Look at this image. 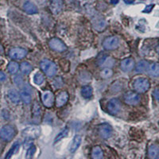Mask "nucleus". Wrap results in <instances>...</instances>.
<instances>
[{"label": "nucleus", "instance_id": "nucleus-1", "mask_svg": "<svg viewBox=\"0 0 159 159\" xmlns=\"http://www.w3.org/2000/svg\"><path fill=\"white\" fill-rule=\"evenodd\" d=\"M40 67L44 72V73L47 75L48 76H54L57 71V68L54 62L51 61L48 59L42 60L40 63Z\"/></svg>", "mask_w": 159, "mask_h": 159}, {"label": "nucleus", "instance_id": "nucleus-2", "mask_svg": "<svg viewBox=\"0 0 159 159\" xmlns=\"http://www.w3.org/2000/svg\"><path fill=\"white\" fill-rule=\"evenodd\" d=\"M133 87L135 89L136 92L139 93H144L149 90L150 87V83L147 78L139 77L134 80Z\"/></svg>", "mask_w": 159, "mask_h": 159}, {"label": "nucleus", "instance_id": "nucleus-3", "mask_svg": "<svg viewBox=\"0 0 159 159\" xmlns=\"http://www.w3.org/2000/svg\"><path fill=\"white\" fill-rule=\"evenodd\" d=\"M15 135V128L11 125H6L0 130V138L5 141H11Z\"/></svg>", "mask_w": 159, "mask_h": 159}, {"label": "nucleus", "instance_id": "nucleus-4", "mask_svg": "<svg viewBox=\"0 0 159 159\" xmlns=\"http://www.w3.org/2000/svg\"><path fill=\"white\" fill-rule=\"evenodd\" d=\"M119 46V40L117 37L111 36L108 37L103 41V47L107 50H113L116 49Z\"/></svg>", "mask_w": 159, "mask_h": 159}, {"label": "nucleus", "instance_id": "nucleus-5", "mask_svg": "<svg viewBox=\"0 0 159 159\" xmlns=\"http://www.w3.org/2000/svg\"><path fill=\"white\" fill-rule=\"evenodd\" d=\"M49 45L52 50L57 51V52H64L67 49L65 44L62 42L61 40L56 38L49 40Z\"/></svg>", "mask_w": 159, "mask_h": 159}, {"label": "nucleus", "instance_id": "nucleus-6", "mask_svg": "<svg viewBox=\"0 0 159 159\" xmlns=\"http://www.w3.org/2000/svg\"><path fill=\"white\" fill-rule=\"evenodd\" d=\"M107 107L109 113H111V115H116L119 113L121 109V103L119 101V99L114 98L108 102Z\"/></svg>", "mask_w": 159, "mask_h": 159}, {"label": "nucleus", "instance_id": "nucleus-7", "mask_svg": "<svg viewBox=\"0 0 159 159\" xmlns=\"http://www.w3.org/2000/svg\"><path fill=\"white\" fill-rule=\"evenodd\" d=\"M27 54V51L22 48L16 47L13 48L10 50L9 56L10 57L14 60H21L25 57Z\"/></svg>", "mask_w": 159, "mask_h": 159}, {"label": "nucleus", "instance_id": "nucleus-8", "mask_svg": "<svg viewBox=\"0 0 159 159\" xmlns=\"http://www.w3.org/2000/svg\"><path fill=\"white\" fill-rule=\"evenodd\" d=\"M140 101V97L137 93L134 92H128L124 95V102L127 104L131 105H137Z\"/></svg>", "mask_w": 159, "mask_h": 159}, {"label": "nucleus", "instance_id": "nucleus-9", "mask_svg": "<svg viewBox=\"0 0 159 159\" xmlns=\"http://www.w3.org/2000/svg\"><path fill=\"white\" fill-rule=\"evenodd\" d=\"M98 64L99 66L104 68H110L114 65V60L107 54H100L98 58Z\"/></svg>", "mask_w": 159, "mask_h": 159}, {"label": "nucleus", "instance_id": "nucleus-10", "mask_svg": "<svg viewBox=\"0 0 159 159\" xmlns=\"http://www.w3.org/2000/svg\"><path fill=\"white\" fill-rule=\"evenodd\" d=\"M42 100L44 106L48 108H50L53 105L54 102V98H53V94L49 91L44 92L42 95Z\"/></svg>", "mask_w": 159, "mask_h": 159}, {"label": "nucleus", "instance_id": "nucleus-11", "mask_svg": "<svg viewBox=\"0 0 159 159\" xmlns=\"http://www.w3.org/2000/svg\"><path fill=\"white\" fill-rule=\"evenodd\" d=\"M134 59H132V58H126L123 61H122L121 64H120V67H121L122 70L125 72H130L132 69H134Z\"/></svg>", "mask_w": 159, "mask_h": 159}, {"label": "nucleus", "instance_id": "nucleus-12", "mask_svg": "<svg viewBox=\"0 0 159 159\" xmlns=\"http://www.w3.org/2000/svg\"><path fill=\"white\" fill-rule=\"evenodd\" d=\"M99 133L103 139H107L111 136L112 128L108 124H102L99 128Z\"/></svg>", "mask_w": 159, "mask_h": 159}, {"label": "nucleus", "instance_id": "nucleus-13", "mask_svg": "<svg viewBox=\"0 0 159 159\" xmlns=\"http://www.w3.org/2000/svg\"><path fill=\"white\" fill-rule=\"evenodd\" d=\"M63 1L62 0H51L50 9L54 15H58L63 8Z\"/></svg>", "mask_w": 159, "mask_h": 159}, {"label": "nucleus", "instance_id": "nucleus-14", "mask_svg": "<svg viewBox=\"0 0 159 159\" xmlns=\"http://www.w3.org/2000/svg\"><path fill=\"white\" fill-rule=\"evenodd\" d=\"M33 113V119L34 120L35 123H39L40 119H41V116H42V109L41 106L38 102L35 101L33 105L32 109Z\"/></svg>", "mask_w": 159, "mask_h": 159}, {"label": "nucleus", "instance_id": "nucleus-15", "mask_svg": "<svg viewBox=\"0 0 159 159\" xmlns=\"http://www.w3.org/2000/svg\"><path fill=\"white\" fill-rule=\"evenodd\" d=\"M69 94H68L67 92H60L58 96H57V99H56V103H57V107H62L65 103H67L68 100H69Z\"/></svg>", "mask_w": 159, "mask_h": 159}, {"label": "nucleus", "instance_id": "nucleus-16", "mask_svg": "<svg viewBox=\"0 0 159 159\" xmlns=\"http://www.w3.org/2000/svg\"><path fill=\"white\" fill-rule=\"evenodd\" d=\"M23 9L25 12L27 14H30V15H34V14H37L38 12L36 5L31 2L30 1H26V2H24Z\"/></svg>", "mask_w": 159, "mask_h": 159}, {"label": "nucleus", "instance_id": "nucleus-17", "mask_svg": "<svg viewBox=\"0 0 159 159\" xmlns=\"http://www.w3.org/2000/svg\"><path fill=\"white\" fill-rule=\"evenodd\" d=\"M93 26L98 31H102L106 27V22L103 18H97L93 20Z\"/></svg>", "mask_w": 159, "mask_h": 159}, {"label": "nucleus", "instance_id": "nucleus-18", "mask_svg": "<svg viewBox=\"0 0 159 159\" xmlns=\"http://www.w3.org/2000/svg\"><path fill=\"white\" fill-rule=\"evenodd\" d=\"M81 140L82 139L80 135H76L73 138L72 142L71 143L70 147H69V151H70L71 153H73V152H75L78 148H79V147L80 146V144H81Z\"/></svg>", "mask_w": 159, "mask_h": 159}, {"label": "nucleus", "instance_id": "nucleus-19", "mask_svg": "<svg viewBox=\"0 0 159 159\" xmlns=\"http://www.w3.org/2000/svg\"><path fill=\"white\" fill-rule=\"evenodd\" d=\"M20 96L22 99V101L25 103V104H29L31 102V94L30 91L27 90L26 88H24L22 90L21 93H20Z\"/></svg>", "mask_w": 159, "mask_h": 159}, {"label": "nucleus", "instance_id": "nucleus-20", "mask_svg": "<svg viewBox=\"0 0 159 159\" xmlns=\"http://www.w3.org/2000/svg\"><path fill=\"white\" fill-rule=\"evenodd\" d=\"M149 67H150V65H149L148 62L147 61L143 60L137 64L135 67V71L137 72H145L148 70Z\"/></svg>", "mask_w": 159, "mask_h": 159}, {"label": "nucleus", "instance_id": "nucleus-21", "mask_svg": "<svg viewBox=\"0 0 159 159\" xmlns=\"http://www.w3.org/2000/svg\"><path fill=\"white\" fill-rule=\"evenodd\" d=\"M148 155L150 158L159 157V147L157 145H151L148 149Z\"/></svg>", "mask_w": 159, "mask_h": 159}, {"label": "nucleus", "instance_id": "nucleus-22", "mask_svg": "<svg viewBox=\"0 0 159 159\" xmlns=\"http://www.w3.org/2000/svg\"><path fill=\"white\" fill-rule=\"evenodd\" d=\"M92 157L95 159L102 158L103 157V153L102 149L98 147V146L93 147L92 150Z\"/></svg>", "mask_w": 159, "mask_h": 159}, {"label": "nucleus", "instance_id": "nucleus-23", "mask_svg": "<svg viewBox=\"0 0 159 159\" xmlns=\"http://www.w3.org/2000/svg\"><path fill=\"white\" fill-rule=\"evenodd\" d=\"M149 73L153 76H159V63H153L150 65L149 67Z\"/></svg>", "mask_w": 159, "mask_h": 159}, {"label": "nucleus", "instance_id": "nucleus-24", "mask_svg": "<svg viewBox=\"0 0 159 159\" xmlns=\"http://www.w3.org/2000/svg\"><path fill=\"white\" fill-rule=\"evenodd\" d=\"M25 135L27 137L34 139V138H37L40 134V130L38 128H34V127H30L25 130Z\"/></svg>", "mask_w": 159, "mask_h": 159}, {"label": "nucleus", "instance_id": "nucleus-25", "mask_svg": "<svg viewBox=\"0 0 159 159\" xmlns=\"http://www.w3.org/2000/svg\"><path fill=\"white\" fill-rule=\"evenodd\" d=\"M8 97L13 103H18L21 99V96L18 95V92L15 90H10L8 92Z\"/></svg>", "mask_w": 159, "mask_h": 159}, {"label": "nucleus", "instance_id": "nucleus-26", "mask_svg": "<svg viewBox=\"0 0 159 159\" xmlns=\"http://www.w3.org/2000/svg\"><path fill=\"white\" fill-rule=\"evenodd\" d=\"M20 69H21V71H22L23 74L28 75L31 72L33 68L32 65L30 63H28V62H22L21 64V65H20Z\"/></svg>", "mask_w": 159, "mask_h": 159}, {"label": "nucleus", "instance_id": "nucleus-27", "mask_svg": "<svg viewBox=\"0 0 159 159\" xmlns=\"http://www.w3.org/2000/svg\"><path fill=\"white\" fill-rule=\"evenodd\" d=\"M81 95L84 98H86V99L91 98L92 96V88L89 85L84 86L81 89Z\"/></svg>", "mask_w": 159, "mask_h": 159}, {"label": "nucleus", "instance_id": "nucleus-28", "mask_svg": "<svg viewBox=\"0 0 159 159\" xmlns=\"http://www.w3.org/2000/svg\"><path fill=\"white\" fill-rule=\"evenodd\" d=\"M45 81V77L42 72H36L34 76V82L37 85H42Z\"/></svg>", "mask_w": 159, "mask_h": 159}, {"label": "nucleus", "instance_id": "nucleus-29", "mask_svg": "<svg viewBox=\"0 0 159 159\" xmlns=\"http://www.w3.org/2000/svg\"><path fill=\"white\" fill-rule=\"evenodd\" d=\"M7 69L10 73H11V74H15L18 71V69H19V65H18V64L17 62L11 61L8 64Z\"/></svg>", "mask_w": 159, "mask_h": 159}, {"label": "nucleus", "instance_id": "nucleus-30", "mask_svg": "<svg viewBox=\"0 0 159 159\" xmlns=\"http://www.w3.org/2000/svg\"><path fill=\"white\" fill-rule=\"evenodd\" d=\"M68 134H69V128H65L63 130H61V131L60 132L59 134L57 135V137L55 138V140H54V143H57V142L61 141L62 139H64V138L67 137Z\"/></svg>", "mask_w": 159, "mask_h": 159}, {"label": "nucleus", "instance_id": "nucleus-31", "mask_svg": "<svg viewBox=\"0 0 159 159\" xmlns=\"http://www.w3.org/2000/svg\"><path fill=\"white\" fill-rule=\"evenodd\" d=\"M113 75V71L111 69V68H104L103 70L100 72V76L103 78V79H107L112 76Z\"/></svg>", "mask_w": 159, "mask_h": 159}, {"label": "nucleus", "instance_id": "nucleus-32", "mask_svg": "<svg viewBox=\"0 0 159 159\" xmlns=\"http://www.w3.org/2000/svg\"><path fill=\"white\" fill-rule=\"evenodd\" d=\"M18 147H19V144H18V143H15V144L13 145V147H11V150H10L9 151H8L7 154V155H6V158H10V157H11V156L13 155V154H14V153H15V150H16L17 149H18Z\"/></svg>", "mask_w": 159, "mask_h": 159}, {"label": "nucleus", "instance_id": "nucleus-33", "mask_svg": "<svg viewBox=\"0 0 159 159\" xmlns=\"http://www.w3.org/2000/svg\"><path fill=\"white\" fill-rule=\"evenodd\" d=\"M36 151V147L34 146H31L26 152V157H32L34 155V153Z\"/></svg>", "mask_w": 159, "mask_h": 159}, {"label": "nucleus", "instance_id": "nucleus-34", "mask_svg": "<svg viewBox=\"0 0 159 159\" xmlns=\"http://www.w3.org/2000/svg\"><path fill=\"white\" fill-rule=\"evenodd\" d=\"M153 7H154V5H153V4H151V5H149V6H147V7L143 10V12L150 13V11H151V10L153 9Z\"/></svg>", "mask_w": 159, "mask_h": 159}, {"label": "nucleus", "instance_id": "nucleus-35", "mask_svg": "<svg viewBox=\"0 0 159 159\" xmlns=\"http://www.w3.org/2000/svg\"><path fill=\"white\" fill-rule=\"evenodd\" d=\"M154 96L157 102H159V89H157L154 92Z\"/></svg>", "mask_w": 159, "mask_h": 159}, {"label": "nucleus", "instance_id": "nucleus-36", "mask_svg": "<svg viewBox=\"0 0 159 159\" xmlns=\"http://www.w3.org/2000/svg\"><path fill=\"white\" fill-rule=\"evenodd\" d=\"M15 81L16 82V84L18 85H20V84H22V79L21 77H20V76H17L16 77H15Z\"/></svg>", "mask_w": 159, "mask_h": 159}, {"label": "nucleus", "instance_id": "nucleus-37", "mask_svg": "<svg viewBox=\"0 0 159 159\" xmlns=\"http://www.w3.org/2000/svg\"><path fill=\"white\" fill-rule=\"evenodd\" d=\"M6 79H7V76H6L5 73L0 71V81H4Z\"/></svg>", "mask_w": 159, "mask_h": 159}, {"label": "nucleus", "instance_id": "nucleus-38", "mask_svg": "<svg viewBox=\"0 0 159 159\" xmlns=\"http://www.w3.org/2000/svg\"><path fill=\"white\" fill-rule=\"evenodd\" d=\"M111 2L112 4H116L119 2V0H111Z\"/></svg>", "mask_w": 159, "mask_h": 159}, {"label": "nucleus", "instance_id": "nucleus-39", "mask_svg": "<svg viewBox=\"0 0 159 159\" xmlns=\"http://www.w3.org/2000/svg\"><path fill=\"white\" fill-rule=\"evenodd\" d=\"M3 52V48L0 45V53H2Z\"/></svg>", "mask_w": 159, "mask_h": 159}, {"label": "nucleus", "instance_id": "nucleus-40", "mask_svg": "<svg viewBox=\"0 0 159 159\" xmlns=\"http://www.w3.org/2000/svg\"><path fill=\"white\" fill-rule=\"evenodd\" d=\"M157 53H159V45H158V46L157 47Z\"/></svg>", "mask_w": 159, "mask_h": 159}]
</instances>
